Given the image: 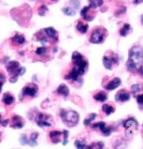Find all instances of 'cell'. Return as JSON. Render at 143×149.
Listing matches in <instances>:
<instances>
[{
	"instance_id": "obj_13",
	"label": "cell",
	"mask_w": 143,
	"mask_h": 149,
	"mask_svg": "<svg viewBox=\"0 0 143 149\" xmlns=\"http://www.w3.org/2000/svg\"><path fill=\"white\" fill-rule=\"evenodd\" d=\"M43 30H44V34H46V36H47L49 39H51V40H54L55 41H58V32L56 31V29H55V28H44Z\"/></svg>"
},
{
	"instance_id": "obj_6",
	"label": "cell",
	"mask_w": 143,
	"mask_h": 149,
	"mask_svg": "<svg viewBox=\"0 0 143 149\" xmlns=\"http://www.w3.org/2000/svg\"><path fill=\"white\" fill-rule=\"evenodd\" d=\"M38 86L35 85L34 83H31V84H28L27 86H25L23 90H22V92H21L20 95H19V99L23 100L24 96H30V97H34L36 94L38 93Z\"/></svg>"
},
{
	"instance_id": "obj_35",
	"label": "cell",
	"mask_w": 143,
	"mask_h": 149,
	"mask_svg": "<svg viewBox=\"0 0 143 149\" xmlns=\"http://www.w3.org/2000/svg\"><path fill=\"white\" fill-rule=\"evenodd\" d=\"M68 131L64 130L63 131V135H64V142H63V145H66V143L68 142Z\"/></svg>"
},
{
	"instance_id": "obj_2",
	"label": "cell",
	"mask_w": 143,
	"mask_h": 149,
	"mask_svg": "<svg viewBox=\"0 0 143 149\" xmlns=\"http://www.w3.org/2000/svg\"><path fill=\"white\" fill-rule=\"evenodd\" d=\"M71 61L74 65L73 68H75L79 72L81 76L85 73L88 67V61L84 58V56L81 53H79L78 51L73 52L72 56H71Z\"/></svg>"
},
{
	"instance_id": "obj_22",
	"label": "cell",
	"mask_w": 143,
	"mask_h": 149,
	"mask_svg": "<svg viewBox=\"0 0 143 149\" xmlns=\"http://www.w3.org/2000/svg\"><path fill=\"white\" fill-rule=\"evenodd\" d=\"M131 31V25H130L129 24H124V25H123L121 29H120V31H119V34L122 37H126V36L128 35V34Z\"/></svg>"
},
{
	"instance_id": "obj_3",
	"label": "cell",
	"mask_w": 143,
	"mask_h": 149,
	"mask_svg": "<svg viewBox=\"0 0 143 149\" xmlns=\"http://www.w3.org/2000/svg\"><path fill=\"white\" fill-rule=\"evenodd\" d=\"M60 116L63 122L68 127H75L79 122V115L75 111H65L62 109L60 111Z\"/></svg>"
},
{
	"instance_id": "obj_41",
	"label": "cell",
	"mask_w": 143,
	"mask_h": 149,
	"mask_svg": "<svg viewBox=\"0 0 143 149\" xmlns=\"http://www.w3.org/2000/svg\"><path fill=\"white\" fill-rule=\"evenodd\" d=\"M51 1H52V2H57L58 0H51Z\"/></svg>"
},
{
	"instance_id": "obj_7",
	"label": "cell",
	"mask_w": 143,
	"mask_h": 149,
	"mask_svg": "<svg viewBox=\"0 0 143 149\" xmlns=\"http://www.w3.org/2000/svg\"><path fill=\"white\" fill-rule=\"evenodd\" d=\"M131 93L136 99L137 104L143 107V85L135 84L131 86Z\"/></svg>"
},
{
	"instance_id": "obj_42",
	"label": "cell",
	"mask_w": 143,
	"mask_h": 149,
	"mask_svg": "<svg viewBox=\"0 0 143 149\" xmlns=\"http://www.w3.org/2000/svg\"><path fill=\"white\" fill-rule=\"evenodd\" d=\"M142 127H143V125H142Z\"/></svg>"
},
{
	"instance_id": "obj_30",
	"label": "cell",
	"mask_w": 143,
	"mask_h": 149,
	"mask_svg": "<svg viewBox=\"0 0 143 149\" xmlns=\"http://www.w3.org/2000/svg\"><path fill=\"white\" fill-rule=\"evenodd\" d=\"M95 117H96V114L95 113H92V114H90V115L89 116L88 118H86L85 121H84V125L85 126H88L90 124V122H92L94 119H95Z\"/></svg>"
},
{
	"instance_id": "obj_20",
	"label": "cell",
	"mask_w": 143,
	"mask_h": 149,
	"mask_svg": "<svg viewBox=\"0 0 143 149\" xmlns=\"http://www.w3.org/2000/svg\"><path fill=\"white\" fill-rule=\"evenodd\" d=\"M14 102H15V98L10 93H5L2 97V102L6 106H10L14 103Z\"/></svg>"
},
{
	"instance_id": "obj_27",
	"label": "cell",
	"mask_w": 143,
	"mask_h": 149,
	"mask_svg": "<svg viewBox=\"0 0 143 149\" xmlns=\"http://www.w3.org/2000/svg\"><path fill=\"white\" fill-rule=\"evenodd\" d=\"M38 136H39V134L37 132L32 133V135H31L30 138H29V142H28V144L31 147H34V146L37 145V138H38Z\"/></svg>"
},
{
	"instance_id": "obj_10",
	"label": "cell",
	"mask_w": 143,
	"mask_h": 149,
	"mask_svg": "<svg viewBox=\"0 0 143 149\" xmlns=\"http://www.w3.org/2000/svg\"><path fill=\"white\" fill-rule=\"evenodd\" d=\"M118 63V56L116 54H112L111 56L109 55H105L103 57V65L106 67V69L111 70L112 66L114 64Z\"/></svg>"
},
{
	"instance_id": "obj_5",
	"label": "cell",
	"mask_w": 143,
	"mask_h": 149,
	"mask_svg": "<svg viewBox=\"0 0 143 149\" xmlns=\"http://www.w3.org/2000/svg\"><path fill=\"white\" fill-rule=\"evenodd\" d=\"M123 127L126 130V136L131 137L132 136L136 133L137 131V127H138V123L136 122V120L133 117H130L127 120H126L123 123Z\"/></svg>"
},
{
	"instance_id": "obj_8",
	"label": "cell",
	"mask_w": 143,
	"mask_h": 149,
	"mask_svg": "<svg viewBox=\"0 0 143 149\" xmlns=\"http://www.w3.org/2000/svg\"><path fill=\"white\" fill-rule=\"evenodd\" d=\"M51 116L44 113H38V115L35 117V122L37 123V125L40 127H51L52 126V122L50 121Z\"/></svg>"
},
{
	"instance_id": "obj_19",
	"label": "cell",
	"mask_w": 143,
	"mask_h": 149,
	"mask_svg": "<svg viewBox=\"0 0 143 149\" xmlns=\"http://www.w3.org/2000/svg\"><path fill=\"white\" fill-rule=\"evenodd\" d=\"M63 135V132L59 131H52L49 132V137L51 139L52 142L54 143H59L60 142V136Z\"/></svg>"
},
{
	"instance_id": "obj_11",
	"label": "cell",
	"mask_w": 143,
	"mask_h": 149,
	"mask_svg": "<svg viewBox=\"0 0 143 149\" xmlns=\"http://www.w3.org/2000/svg\"><path fill=\"white\" fill-rule=\"evenodd\" d=\"M131 98V94L126 90H121L116 93L115 100L118 102H126L129 101Z\"/></svg>"
},
{
	"instance_id": "obj_33",
	"label": "cell",
	"mask_w": 143,
	"mask_h": 149,
	"mask_svg": "<svg viewBox=\"0 0 143 149\" xmlns=\"http://www.w3.org/2000/svg\"><path fill=\"white\" fill-rule=\"evenodd\" d=\"M101 132H102L104 136H110V133H111V132H112V129H111V127H109V126L106 127V126Z\"/></svg>"
},
{
	"instance_id": "obj_18",
	"label": "cell",
	"mask_w": 143,
	"mask_h": 149,
	"mask_svg": "<svg viewBox=\"0 0 143 149\" xmlns=\"http://www.w3.org/2000/svg\"><path fill=\"white\" fill-rule=\"evenodd\" d=\"M76 30L78 31V32H80V33H81V34H85V33H87V31H88L89 29V25L88 24H85V23H84L83 21L79 20L77 22V24H76Z\"/></svg>"
},
{
	"instance_id": "obj_15",
	"label": "cell",
	"mask_w": 143,
	"mask_h": 149,
	"mask_svg": "<svg viewBox=\"0 0 143 149\" xmlns=\"http://www.w3.org/2000/svg\"><path fill=\"white\" fill-rule=\"evenodd\" d=\"M12 127L15 129H20L24 127V121L19 116H14L12 118Z\"/></svg>"
},
{
	"instance_id": "obj_28",
	"label": "cell",
	"mask_w": 143,
	"mask_h": 149,
	"mask_svg": "<svg viewBox=\"0 0 143 149\" xmlns=\"http://www.w3.org/2000/svg\"><path fill=\"white\" fill-rule=\"evenodd\" d=\"M104 148V142H97L92 143L90 145V149H103Z\"/></svg>"
},
{
	"instance_id": "obj_26",
	"label": "cell",
	"mask_w": 143,
	"mask_h": 149,
	"mask_svg": "<svg viewBox=\"0 0 143 149\" xmlns=\"http://www.w3.org/2000/svg\"><path fill=\"white\" fill-rule=\"evenodd\" d=\"M75 145L77 149H90V146L86 145V143L83 141L76 140L75 142Z\"/></svg>"
},
{
	"instance_id": "obj_9",
	"label": "cell",
	"mask_w": 143,
	"mask_h": 149,
	"mask_svg": "<svg viewBox=\"0 0 143 149\" xmlns=\"http://www.w3.org/2000/svg\"><path fill=\"white\" fill-rule=\"evenodd\" d=\"M81 15L84 20L90 22L95 19V15H96V11L95 8H92L90 5L85 6L81 10Z\"/></svg>"
},
{
	"instance_id": "obj_16",
	"label": "cell",
	"mask_w": 143,
	"mask_h": 149,
	"mask_svg": "<svg viewBox=\"0 0 143 149\" xmlns=\"http://www.w3.org/2000/svg\"><path fill=\"white\" fill-rule=\"evenodd\" d=\"M56 92L59 95H62L64 97H67L69 95V89L65 84H61L58 86V88L56 90Z\"/></svg>"
},
{
	"instance_id": "obj_29",
	"label": "cell",
	"mask_w": 143,
	"mask_h": 149,
	"mask_svg": "<svg viewBox=\"0 0 143 149\" xmlns=\"http://www.w3.org/2000/svg\"><path fill=\"white\" fill-rule=\"evenodd\" d=\"M47 51H48L47 48L42 46V47L37 48V49H36L35 53H36V54H37V55H40V56H43V55H44V54H46V52H47Z\"/></svg>"
},
{
	"instance_id": "obj_4",
	"label": "cell",
	"mask_w": 143,
	"mask_h": 149,
	"mask_svg": "<svg viewBox=\"0 0 143 149\" xmlns=\"http://www.w3.org/2000/svg\"><path fill=\"white\" fill-rule=\"evenodd\" d=\"M108 35L107 30L104 27L95 28L90 36V42L92 44H101L106 40V36Z\"/></svg>"
},
{
	"instance_id": "obj_39",
	"label": "cell",
	"mask_w": 143,
	"mask_h": 149,
	"mask_svg": "<svg viewBox=\"0 0 143 149\" xmlns=\"http://www.w3.org/2000/svg\"><path fill=\"white\" fill-rule=\"evenodd\" d=\"M75 1H77V0H75ZM70 2L72 3V4H74V5H75V0H70ZM79 4H80V2L78 1V2H77V4H76V5H75V8H78V6H79Z\"/></svg>"
},
{
	"instance_id": "obj_23",
	"label": "cell",
	"mask_w": 143,
	"mask_h": 149,
	"mask_svg": "<svg viewBox=\"0 0 143 149\" xmlns=\"http://www.w3.org/2000/svg\"><path fill=\"white\" fill-rule=\"evenodd\" d=\"M102 111L105 114L109 116L115 111V107H112L111 105L108 104V103H106L102 106Z\"/></svg>"
},
{
	"instance_id": "obj_34",
	"label": "cell",
	"mask_w": 143,
	"mask_h": 149,
	"mask_svg": "<svg viewBox=\"0 0 143 149\" xmlns=\"http://www.w3.org/2000/svg\"><path fill=\"white\" fill-rule=\"evenodd\" d=\"M20 142L23 145H27V144H28V142H29V140H28L26 135L23 134L20 136Z\"/></svg>"
},
{
	"instance_id": "obj_1",
	"label": "cell",
	"mask_w": 143,
	"mask_h": 149,
	"mask_svg": "<svg viewBox=\"0 0 143 149\" xmlns=\"http://www.w3.org/2000/svg\"><path fill=\"white\" fill-rule=\"evenodd\" d=\"M126 67L131 72L143 74V49L141 46L135 45L130 49Z\"/></svg>"
},
{
	"instance_id": "obj_24",
	"label": "cell",
	"mask_w": 143,
	"mask_h": 149,
	"mask_svg": "<svg viewBox=\"0 0 143 149\" xmlns=\"http://www.w3.org/2000/svg\"><path fill=\"white\" fill-rule=\"evenodd\" d=\"M103 0H89V5L92 8H97L103 5Z\"/></svg>"
},
{
	"instance_id": "obj_25",
	"label": "cell",
	"mask_w": 143,
	"mask_h": 149,
	"mask_svg": "<svg viewBox=\"0 0 143 149\" xmlns=\"http://www.w3.org/2000/svg\"><path fill=\"white\" fill-rule=\"evenodd\" d=\"M62 11L63 13L67 15V16H74L76 14V11H75L74 8L70 7H65L62 8Z\"/></svg>"
},
{
	"instance_id": "obj_37",
	"label": "cell",
	"mask_w": 143,
	"mask_h": 149,
	"mask_svg": "<svg viewBox=\"0 0 143 149\" xmlns=\"http://www.w3.org/2000/svg\"><path fill=\"white\" fill-rule=\"evenodd\" d=\"M1 124H2L3 127H6L8 124V119H5V120H2V121H1Z\"/></svg>"
},
{
	"instance_id": "obj_32",
	"label": "cell",
	"mask_w": 143,
	"mask_h": 149,
	"mask_svg": "<svg viewBox=\"0 0 143 149\" xmlns=\"http://www.w3.org/2000/svg\"><path fill=\"white\" fill-rule=\"evenodd\" d=\"M48 10V8L47 6H45V5H41L40 7L39 8V10H38V14L39 15H40V16H44L45 15V13L47 12Z\"/></svg>"
},
{
	"instance_id": "obj_36",
	"label": "cell",
	"mask_w": 143,
	"mask_h": 149,
	"mask_svg": "<svg viewBox=\"0 0 143 149\" xmlns=\"http://www.w3.org/2000/svg\"><path fill=\"white\" fill-rule=\"evenodd\" d=\"M0 77H1V83H2V86H3V84H4L5 80H6V78H5L4 74H3V73H1V74H0Z\"/></svg>"
},
{
	"instance_id": "obj_38",
	"label": "cell",
	"mask_w": 143,
	"mask_h": 149,
	"mask_svg": "<svg viewBox=\"0 0 143 149\" xmlns=\"http://www.w3.org/2000/svg\"><path fill=\"white\" fill-rule=\"evenodd\" d=\"M142 2H143V0H134V1H133V3H134L135 5H137V4L142 3Z\"/></svg>"
},
{
	"instance_id": "obj_21",
	"label": "cell",
	"mask_w": 143,
	"mask_h": 149,
	"mask_svg": "<svg viewBox=\"0 0 143 149\" xmlns=\"http://www.w3.org/2000/svg\"><path fill=\"white\" fill-rule=\"evenodd\" d=\"M107 98L108 97H107L106 93L104 92V91H99V92L95 93V95H94V99H95V101H97V102H105L107 100Z\"/></svg>"
},
{
	"instance_id": "obj_40",
	"label": "cell",
	"mask_w": 143,
	"mask_h": 149,
	"mask_svg": "<svg viewBox=\"0 0 143 149\" xmlns=\"http://www.w3.org/2000/svg\"><path fill=\"white\" fill-rule=\"evenodd\" d=\"M141 23H142V24L143 25V14L141 15Z\"/></svg>"
},
{
	"instance_id": "obj_14",
	"label": "cell",
	"mask_w": 143,
	"mask_h": 149,
	"mask_svg": "<svg viewBox=\"0 0 143 149\" xmlns=\"http://www.w3.org/2000/svg\"><path fill=\"white\" fill-rule=\"evenodd\" d=\"M11 42L15 45H22L26 42V40H25V37L23 34L17 33L11 38Z\"/></svg>"
},
{
	"instance_id": "obj_17",
	"label": "cell",
	"mask_w": 143,
	"mask_h": 149,
	"mask_svg": "<svg viewBox=\"0 0 143 149\" xmlns=\"http://www.w3.org/2000/svg\"><path fill=\"white\" fill-rule=\"evenodd\" d=\"M81 74H79V72L75 70V68H72V70H70V72L67 75L65 76V80H69V81H78L80 78Z\"/></svg>"
},
{
	"instance_id": "obj_31",
	"label": "cell",
	"mask_w": 143,
	"mask_h": 149,
	"mask_svg": "<svg viewBox=\"0 0 143 149\" xmlns=\"http://www.w3.org/2000/svg\"><path fill=\"white\" fill-rule=\"evenodd\" d=\"M106 123L104 122H97V123H95V124H93L92 125V128H95V129H99V130H102L105 127H106Z\"/></svg>"
},
{
	"instance_id": "obj_12",
	"label": "cell",
	"mask_w": 143,
	"mask_h": 149,
	"mask_svg": "<svg viewBox=\"0 0 143 149\" xmlns=\"http://www.w3.org/2000/svg\"><path fill=\"white\" fill-rule=\"evenodd\" d=\"M121 84V80L119 77H115L111 81H110L107 85H106L105 89L107 91H113L117 87H119Z\"/></svg>"
}]
</instances>
